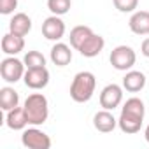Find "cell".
I'll use <instances>...</instances> for the list:
<instances>
[{"label": "cell", "instance_id": "6da1fadb", "mask_svg": "<svg viewBox=\"0 0 149 149\" xmlns=\"http://www.w3.org/2000/svg\"><path fill=\"white\" fill-rule=\"evenodd\" d=\"M95 88H97V79L91 72L84 70V72H79L76 74V77L72 79V84H70V97L74 102L77 104H84L88 100H91L93 93H95Z\"/></svg>", "mask_w": 149, "mask_h": 149}, {"label": "cell", "instance_id": "44dd1931", "mask_svg": "<svg viewBox=\"0 0 149 149\" xmlns=\"http://www.w3.org/2000/svg\"><path fill=\"white\" fill-rule=\"evenodd\" d=\"M23 61H25L26 68H42V67H46V58L39 51H28L25 54Z\"/></svg>", "mask_w": 149, "mask_h": 149}, {"label": "cell", "instance_id": "8fae6325", "mask_svg": "<svg viewBox=\"0 0 149 149\" xmlns=\"http://www.w3.org/2000/svg\"><path fill=\"white\" fill-rule=\"evenodd\" d=\"M128 26L135 35H149V13L147 11L133 13L128 21Z\"/></svg>", "mask_w": 149, "mask_h": 149}, {"label": "cell", "instance_id": "ffe728a7", "mask_svg": "<svg viewBox=\"0 0 149 149\" xmlns=\"http://www.w3.org/2000/svg\"><path fill=\"white\" fill-rule=\"evenodd\" d=\"M121 112H126L130 116H135L139 119H144V114H146V107H144V102L137 97H132L125 102V105L121 107Z\"/></svg>", "mask_w": 149, "mask_h": 149}, {"label": "cell", "instance_id": "4fadbf2b", "mask_svg": "<svg viewBox=\"0 0 149 149\" xmlns=\"http://www.w3.org/2000/svg\"><path fill=\"white\" fill-rule=\"evenodd\" d=\"M23 49H25V39H23V37L14 35V33H11V32L2 37V51H4L7 56H16V54H19Z\"/></svg>", "mask_w": 149, "mask_h": 149}, {"label": "cell", "instance_id": "e0dca14e", "mask_svg": "<svg viewBox=\"0 0 149 149\" xmlns=\"http://www.w3.org/2000/svg\"><path fill=\"white\" fill-rule=\"evenodd\" d=\"M93 35V30L90 28V26H86V25H79V26H74L72 30H70V46L74 47V49H79L83 44H84V40L88 39V37H91Z\"/></svg>", "mask_w": 149, "mask_h": 149}, {"label": "cell", "instance_id": "ba28073f", "mask_svg": "<svg viewBox=\"0 0 149 149\" xmlns=\"http://www.w3.org/2000/svg\"><path fill=\"white\" fill-rule=\"evenodd\" d=\"M42 35L47 40H54V42L63 39V35H65V23H63V19L60 16H56V14H53L47 19H44V23H42Z\"/></svg>", "mask_w": 149, "mask_h": 149}, {"label": "cell", "instance_id": "30bf717a", "mask_svg": "<svg viewBox=\"0 0 149 149\" xmlns=\"http://www.w3.org/2000/svg\"><path fill=\"white\" fill-rule=\"evenodd\" d=\"M93 126L102 133H109L118 126V119L114 118V114L111 111L104 109V111H100L93 116Z\"/></svg>", "mask_w": 149, "mask_h": 149}, {"label": "cell", "instance_id": "ac0fdd59", "mask_svg": "<svg viewBox=\"0 0 149 149\" xmlns=\"http://www.w3.org/2000/svg\"><path fill=\"white\" fill-rule=\"evenodd\" d=\"M142 121L144 119H139V118L130 116L126 112H121L119 114V119H118V126L121 128L123 133H137V132H140Z\"/></svg>", "mask_w": 149, "mask_h": 149}, {"label": "cell", "instance_id": "d6986e66", "mask_svg": "<svg viewBox=\"0 0 149 149\" xmlns=\"http://www.w3.org/2000/svg\"><path fill=\"white\" fill-rule=\"evenodd\" d=\"M18 104H19V95L14 88L6 86L0 90V107H2V111L7 112V111L18 107Z\"/></svg>", "mask_w": 149, "mask_h": 149}, {"label": "cell", "instance_id": "7402d4cb", "mask_svg": "<svg viewBox=\"0 0 149 149\" xmlns=\"http://www.w3.org/2000/svg\"><path fill=\"white\" fill-rule=\"evenodd\" d=\"M70 7H72V0H47V9L56 16L67 14Z\"/></svg>", "mask_w": 149, "mask_h": 149}, {"label": "cell", "instance_id": "9c48e42d", "mask_svg": "<svg viewBox=\"0 0 149 149\" xmlns=\"http://www.w3.org/2000/svg\"><path fill=\"white\" fill-rule=\"evenodd\" d=\"M104 46H105L104 37H102V35L93 33L91 37H88V39L84 40V44H83L77 51H79L84 58H95V56H98V54L102 53Z\"/></svg>", "mask_w": 149, "mask_h": 149}, {"label": "cell", "instance_id": "7a4b0ae2", "mask_svg": "<svg viewBox=\"0 0 149 149\" xmlns=\"http://www.w3.org/2000/svg\"><path fill=\"white\" fill-rule=\"evenodd\" d=\"M23 107H25V112H26V118H28V125L39 126V125L46 123V119L49 116V104H47V98L42 93L28 95Z\"/></svg>", "mask_w": 149, "mask_h": 149}, {"label": "cell", "instance_id": "2e32d148", "mask_svg": "<svg viewBox=\"0 0 149 149\" xmlns=\"http://www.w3.org/2000/svg\"><path fill=\"white\" fill-rule=\"evenodd\" d=\"M6 125L11 130H25V126L28 125V118H26L25 107H14V109L7 111Z\"/></svg>", "mask_w": 149, "mask_h": 149}, {"label": "cell", "instance_id": "484cf974", "mask_svg": "<svg viewBox=\"0 0 149 149\" xmlns=\"http://www.w3.org/2000/svg\"><path fill=\"white\" fill-rule=\"evenodd\" d=\"M144 137H146V140L149 142V125H147V128H146V132H144Z\"/></svg>", "mask_w": 149, "mask_h": 149}, {"label": "cell", "instance_id": "8992f818", "mask_svg": "<svg viewBox=\"0 0 149 149\" xmlns=\"http://www.w3.org/2000/svg\"><path fill=\"white\" fill-rule=\"evenodd\" d=\"M123 102V88L118 84H107L100 93V105L107 111H114Z\"/></svg>", "mask_w": 149, "mask_h": 149}, {"label": "cell", "instance_id": "52a82bcc", "mask_svg": "<svg viewBox=\"0 0 149 149\" xmlns=\"http://www.w3.org/2000/svg\"><path fill=\"white\" fill-rule=\"evenodd\" d=\"M26 88L30 90H42L49 84V70L46 67L42 68H26L23 77Z\"/></svg>", "mask_w": 149, "mask_h": 149}, {"label": "cell", "instance_id": "9a60e30c", "mask_svg": "<svg viewBox=\"0 0 149 149\" xmlns=\"http://www.w3.org/2000/svg\"><path fill=\"white\" fill-rule=\"evenodd\" d=\"M51 61L56 65V67H67L70 61H72V51L67 44L63 42H56L53 47H51Z\"/></svg>", "mask_w": 149, "mask_h": 149}, {"label": "cell", "instance_id": "5b68a950", "mask_svg": "<svg viewBox=\"0 0 149 149\" xmlns=\"http://www.w3.org/2000/svg\"><path fill=\"white\" fill-rule=\"evenodd\" d=\"M21 142L25 147H30V149H49L51 147V139L47 133H44L42 130L39 128H28V130H23V135H21Z\"/></svg>", "mask_w": 149, "mask_h": 149}, {"label": "cell", "instance_id": "cb8c5ba5", "mask_svg": "<svg viewBox=\"0 0 149 149\" xmlns=\"http://www.w3.org/2000/svg\"><path fill=\"white\" fill-rule=\"evenodd\" d=\"M16 7H18V0H0V13L4 16L13 14Z\"/></svg>", "mask_w": 149, "mask_h": 149}, {"label": "cell", "instance_id": "277c9868", "mask_svg": "<svg viewBox=\"0 0 149 149\" xmlns=\"http://www.w3.org/2000/svg\"><path fill=\"white\" fill-rule=\"evenodd\" d=\"M109 60H111V65L116 70H125L126 72L135 65L137 56H135V51L130 46H118V47L112 49Z\"/></svg>", "mask_w": 149, "mask_h": 149}, {"label": "cell", "instance_id": "3957f363", "mask_svg": "<svg viewBox=\"0 0 149 149\" xmlns=\"http://www.w3.org/2000/svg\"><path fill=\"white\" fill-rule=\"evenodd\" d=\"M25 61L14 58V56H7L0 63V76L6 83H18L19 79L25 77Z\"/></svg>", "mask_w": 149, "mask_h": 149}, {"label": "cell", "instance_id": "7c38bea8", "mask_svg": "<svg viewBox=\"0 0 149 149\" xmlns=\"http://www.w3.org/2000/svg\"><path fill=\"white\" fill-rule=\"evenodd\" d=\"M32 30V19L28 18V14L25 13H18L13 16V19L9 21V32L19 37L28 35V32Z\"/></svg>", "mask_w": 149, "mask_h": 149}, {"label": "cell", "instance_id": "5bb4252c", "mask_svg": "<svg viewBox=\"0 0 149 149\" xmlns=\"http://www.w3.org/2000/svg\"><path fill=\"white\" fill-rule=\"evenodd\" d=\"M146 86V76L139 70H128L123 77V88L130 93H139Z\"/></svg>", "mask_w": 149, "mask_h": 149}, {"label": "cell", "instance_id": "d4e9b609", "mask_svg": "<svg viewBox=\"0 0 149 149\" xmlns=\"http://www.w3.org/2000/svg\"><path fill=\"white\" fill-rule=\"evenodd\" d=\"M140 53H142L146 58H149V37L144 39V42H142V46H140Z\"/></svg>", "mask_w": 149, "mask_h": 149}, {"label": "cell", "instance_id": "603a6c76", "mask_svg": "<svg viewBox=\"0 0 149 149\" xmlns=\"http://www.w3.org/2000/svg\"><path fill=\"white\" fill-rule=\"evenodd\" d=\"M112 2L119 13H135L139 6V0H112Z\"/></svg>", "mask_w": 149, "mask_h": 149}]
</instances>
